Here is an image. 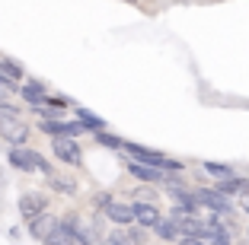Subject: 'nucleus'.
I'll return each instance as SVG.
<instances>
[{"instance_id": "1", "label": "nucleus", "mask_w": 249, "mask_h": 245, "mask_svg": "<svg viewBox=\"0 0 249 245\" xmlns=\"http://www.w3.org/2000/svg\"><path fill=\"white\" fill-rule=\"evenodd\" d=\"M122 153H128V156L138 159V163H147V166L163 169V172H182V169H185L182 159H173V156H166L163 150H150V147H141V144H134V140H124Z\"/></svg>"}, {"instance_id": "2", "label": "nucleus", "mask_w": 249, "mask_h": 245, "mask_svg": "<svg viewBox=\"0 0 249 245\" xmlns=\"http://www.w3.org/2000/svg\"><path fill=\"white\" fill-rule=\"evenodd\" d=\"M195 195H198L201 210H211L214 216H230L233 213V197L220 195L217 188H195Z\"/></svg>"}, {"instance_id": "3", "label": "nucleus", "mask_w": 249, "mask_h": 245, "mask_svg": "<svg viewBox=\"0 0 249 245\" xmlns=\"http://www.w3.org/2000/svg\"><path fill=\"white\" fill-rule=\"evenodd\" d=\"M52 153L58 163H64V166H80L83 163V147L77 137H54L52 140Z\"/></svg>"}, {"instance_id": "4", "label": "nucleus", "mask_w": 249, "mask_h": 245, "mask_svg": "<svg viewBox=\"0 0 249 245\" xmlns=\"http://www.w3.org/2000/svg\"><path fill=\"white\" fill-rule=\"evenodd\" d=\"M0 137L7 140L10 147H26L29 144V124H26V118L0 115Z\"/></svg>"}, {"instance_id": "5", "label": "nucleus", "mask_w": 249, "mask_h": 245, "mask_svg": "<svg viewBox=\"0 0 249 245\" xmlns=\"http://www.w3.org/2000/svg\"><path fill=\"white\" fill-rule=\"evenodd\" d=\"M38 131H42L45 137H80V134H87L83 131V124L73 118V121H61V118H42L38 121Z\"/></svg>"}, {"instance_id": "6", "label": "nucleus", "mask_w": 249, "mask_h": 245, "mask_svg": "<svg viewBox=\"0 0 249 245\" xmlns=\"http://www.w3.org/2000/svg\"><path fill=\"white\" fill-rule=\"evenodd\" d=\"M48 204H52V197L45 195V191H26V195L19 197V216L29 223L38 213H48Z\"/></svg>"}, {"instance_id": "7", "label": "nucleus", "mask_w": 249, "mask_h": 245, "mask_svg": "<svg viewBox=\"0 0 249 245\" xmlns=\"http://www.w3.org/2000/svg\"><path fill=\"white\" fill-rule=\"evenodd\" d=\"M128 172H131L141 185H163V181H166V175H169V172H163V169H157V166L138 163V159H131V163H128Z\"/></svg>"}, {"instance_id": "8", "label": "nucleus", "mask_w": 249, "mask_h": 245, "mask_svg": "<svg viewBox=\"0 0 249 245\" xmlns=\"http://www.w3.org/2000/svg\"><path fill=\"white\" fill-rule=\"evenodd\" d=\"M32 150H36V147H13V150H7V163L16 169V172L32 175V172H36V159H32Z\"/></svg>"}, {"instance_id": "9", "label": "nucleus", "mask_w": 249, "mask_h": 245, "mask_svg": "<svg viewBox=\"0 0 249 245\" xmlns=\"http://www.w3.org/2000/svg\"><path fill=\"white\" fill-rule=\"evenodd\" d=\"M103 216L109 220L112 226H122V229H124V226L134 223V207H131V204H124V201H112L109 207H106Z\"/></svg>"}, {"instance_id": "10", "label": "nucleus", "mask_w": 249, "mask_h": 245, "mask_svg": "<svg viewBox=\"0 0 249 245\" xmlns=\"http://www.w3.org/2000/svg\"><path fill=\"white\" fill-rule=\"evenodd\" d=\"M131 207H134V223L138 226H144V229H154L157 226V220H160V204H144V201H131Z\"/></svg>"}, {"instance_id": "11", "label": "nucleus", "mask_w": 249, "mask_h": 245, "mask_svg": "<svg viewBox=\"0 0 249 245\" xmlns=\"http://www.w3.org/2000/svg\"><path fill=\"white\" fill-rule=\"evenodd\" d=\"M73 118L83 124V131H89V134H99V131L109 128V121H106L103 115H96V112H89V108L83 105H73Z\"/></svg>"}, {"instance_id": "12", "label": "nucleus", "mask_w": 249, "mask_h": 245, "mask_svg": "<svg viewBox=\"0 0 249 245\" xmlns=\"http://www.w3.org/2000/svg\"><path fill=\"white\" fill-rule=\"evenodd\" d=\"M58 226V216L54 213H38L36 220H29V236L36 242H45V239L52 236V229Z\"/></svg>"}, {"instance_id": "13", "label": "nucleus", "mask_w": 249, "mask_h": 245, "mask_svg": "<svg viewBox=\"0 0 249 245\" xmlns=\"http://www.w3.org/2000/svg\"><path fill=\"white\" fill-rule=\"evenodd\" d=\"M157 239H163V242H176V239H182V232H179V223L176 220H173V216H160V220H157V226L154 229Z\"/></svg>"}, {"instance_id": "14", "label": "nucleus", "mask_w": 249, "mask_h": 245, "mask_svg": "<svg viewBox=\"0 0 249 245\" xmlns=\"http://www.w3.org/2000/svg\"><path fill=\"white\" fill-rule=\"evenodd\" d=\"M205 239H208L211 245H230V229L224 226V220H220V216H211V220H208Z\"/></svg>"}, {"instance_id": "15", "label": "nucleus", "mask_w": 249, "mask_h": 245, "mask_svg": "<svg viewBox=\"0 0 249 245\" xmlns=\"http://www.w3.org/2000/svg\"><path fill=\"white\" fill-rule=\"evenodd\" d=\"M45 181H48V191H54V195H64V197H73V195H77V181L67 179V175H61V172L48 175Z\"/></svg>"}, {"instance_id": "16", "label": "nucleus", "mask_w": 249, "mask_h": 245, "mask_svg": "<svg viewBox=\"0 0 249 245\" xmlns=\"http://www.w3.org/2000/svg\"><path fill=\"white\" fill-rule=\"evenodd\" d=\"M93 137H96V144L103 147V150H115V153H122V150H124V137H118V134L99 131V134H93Z\"/></svg>"}, {"instance_id": "17", "label": "nucleus", "mask_w": 249, "mask_h": 245, "mask_svg": "<svg viewBox=\"0 0 249 245\" xmlns=\"http://www.w3.org/2000/svg\"><path fill=\"white\" fill-rule=\"evenodd\" d=\"M147 232L150 229H144V226H138V223H131V226H124V236H128V242L131 245H147Z\"/></svg>"}, {"instance_id": "18", "label": "nucleus", "mask_w": 249, "mask_h": 245, "mask_svg": "<svg viewBox=\"0 0 249 245\" xmlns=\"http://www.w3.org/2000/svg\"><path fill=\"white\" fill-rule=\"evenodd\" d=\"M201 169H205L208 175H214V179H230V175H233V169H230V166H224V163H211V159H205Z\"/></svg>"}, {"instance_id": "19", "label": "nucleus", "mask_w": 249, "mask_h": 245, "mask_svg": "<svg viewBox=\"0 0 249 245\" xmlns=\"http://www.w3.org/2000/svg\"><path fill=\"white\" fill-rule=\"evenodd\" d=\"M112 201H115V197H112V191H96L93 201H89V207H93L96 213H106V207H109Z\"/></svg>"}, {"instance_id": "20", "label": "nucleus", "mask_w": 249, "mask_h": 245, "mask_svg": "<svg viewBox=\"0 0 249 245\" xmlns=\"http://www.w3.org/2000/svg\"><path fill=\"white\" fill-rule=\"evenodd\" d=\"M134 201H144V204H157L160 201V195H157L150 185H141L138 191H134Z\"/></svg>"}, {"instance_id": "21", "label": "nucleus", "mask_w": 249, "mask_h": 245, "mask_svg": "<svg viewBox=\"0 0 249 245\" xmlns=\"http://www.w3.org/2000/svg\"><path fill=\"white\" fill-rule=\"evenodd\" d=\"M32 159H36V172H42L45 179H48V175H54V166H52V163H48V159H45L38 150H32Z\"/></svg>"}, {"instance_id": "22", "label": "nucleus", "mask_w": 249, "mask_h": 245, "mask_svg": "<svg viewBox=\"0 0 249 245\" xmlns=\"http://www.w3.org/2000/svg\"><path fill=\"white\" fill-rule=\"evenodd\" d=\"M99 245H131V242H128L124 229H115V232H109L106 239H99Z\"/></svg>"}, {"instance_id": "23", "label": "nucleus", "mask_w": 249, "mask_h": 245, "mask_svg": "<svg viewBox=\"0 0 249 245\" xmlns=\"http://www.w3.org/2000/svg\"><path fill=\"white\" fill-rule=\"evenodd\" d=\"M179 245H211V242L201 239V236H182V239H179Z\"/></svg>"}, {"instance_id": "24", "label": "nucleus", "mask_w": 249, "mask_h": 245, "mask_svg": "<svg viewBox=\"0 0 249 245\" xmlns=\"http://www.w3.org/2000/svg\"><path fill=\"white\" fill-rule=\"evenodd\" d=\"M243 210H246V216H249V197H246V201H243Z\"/></svg>"}, {"instance_id": "25", "label": "nucleus", "mask_w": 249, "mask_h": 245, "mask_svg": "<svg viewBox=\"0 0 249 245\" xmlns=\"http://www.w3.org/2000/svg\"><path fill=\"white\" fill-rule=\"evenodd\" d=\"M0 99H3V89H0Z\"/></svg>"}, {"instance_id": "26", "label": "nucleus", "mask_w": 249, "mask_h": 245, "mask_svg": "<svg viewBox=\"0 0 249 245\" xmlns=\"http://www.w3.org/2000/svg\"><path fill=\"white\" fill-rule=\"evenodd\" d=\"M128 3H138V0H128Z\"/></svg>"}]
</instances>
